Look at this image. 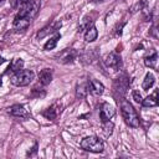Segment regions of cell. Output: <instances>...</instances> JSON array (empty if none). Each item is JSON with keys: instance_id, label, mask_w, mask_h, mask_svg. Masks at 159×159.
I'll return each instance as SVG.
<instances>
[{"instance_id": "cell-4", "label": "cell", "mask_w": 159, "mask_h": 159, "mask_svg": "<svg viewBox=\"0 0 159 159\" xmlns=\"http://www.w3.org/2000/svg\"><path fill=\"white\" fill-rule=\"evenodd\" d=\"M40 7H41V1L40 0H31L26 4H24L19 11H17V16H24V17H27L30 20H32L37 12L40 11Z\"/></svg>"}, {"instance_id": "cell-17", "label": "cell", "mask_w": 159, "mask_h": 159, "mask_svg": "<svg viewBox=\"0 0 159 159\" xmlns=\"http://www.w3.org/2000/svg\"><path fill=\"white\" fill-rule=\"evenodd\" d=\"M97 36H98V31H97V29H96L94 25L89 26V27L84 31V41H86V42H92V41H94V40L97 39Z\"/></svg>"}, {"instance_id": "cell-1", "label": "cell", "mask_w": 159, "mask_h": 159, "mask_svg": "<svg viewBox=\"0 0 159 159\" xmlns=\"http://www.w3.org/2000/svg\"><path fill=\"white\" fill-rule=\"evenodd\" d=\"M120 113H122L124 122L129 127H132V128L139 127V117H138L135 109L133 108V106L125 99H122V102H120Z\"/></svg>"}, {"instance_id": "cell-26", "label": "cell", "mask_w": 159, "mask_h": 159, "mask_svg": "<svg viewBox=\"0 0 159 159\" xmlns=\"http://www.w3.org/2000/svg\"><path fill=\"white\" fill-rule=\"evenodd\" d=\"M29 1H31V0H10V2H11V6L14 7V9H20L24 4H26V2H29Z\"/></svg>"}, {"instance_id": "cell-15", "label": "cell", "mask_w": 159, "mask_h": 159, "mask_svg": "<svg viewBox=\"0 0 159 159\" xmlns=\"http://www.w3.org/2000/svg\"><path fill=\"white\" fill-rule=\"evenodd\" d=\"M157 62H158V52L154 50L152 51V53L147 55L144 58V65L149 68H155L157 67Z\"/></svg>"}, {"instance_id": "cell-23", "label": "cell", "mask_w": 159, "mask_h": 159, "mask_svg": "<svg viewBox=\"0 0 159 159\" xmlns=\"http://www.w3.org/2000/svg\"><path fill=\"white\" fill-rule=\"evenodd\" d=\"M113 128H114L113 122H111V120L103 122V133H104V137H111L112 133H113Z\"/></svg>"}, {"instance_id": "cell-30", "label": "cell", "mask_w": 159, "mask_h": 159, "mask_svg": "<svg viewBox=\"0 0 159 159\" xmlns=\"http://www.w3.org/2000/svg\"><path fill=\"white\" fill-rule=\"evenodd\" d=\"M89 1H92V2H98V1H104V0H89Z\"/></svg>"}, {"instance_id": "cell-11", "label": "cell", "mask_w": 159, "mask_h": 159, "mask_svg": "<svg viewBox=\"0 0 159 159\" xmlns=\"http://www.w3.org/2000/svg\"><path fill=\"white\" fill-rule=\"evenodd\" d=\"M87 88H88V92L92 93L93 96H101L104 92V86L94 78H89L87 81Z\"/></svg>"}, {"instance_id": "cell-18", "label": "cell", "mask_w": 159, "mask_h": 159, "mask_svg": "<svg viewBox=\"0 0 159 159\" xmlns=\"http://www.w3.org/2000/svg\"><path fill=\"white\" fill-rule=\"evenodd\" d=\"M60 39H61V34L56 32L55 36H52V37L43 45V50H46V51H48V50H53V48L56 47V45H57V42H58Z\"/></svg>"}, {"instance_id": "cell-7", "label": "cell", "mask_w": 159, "mask_h": 159, "mask_svg": "<svg viewBox=\"0 0 159 159\" xmlns=\"http://www.w3.org/2000/svg\"><path fill=\"white\" fill-rule=\"evenodd\" d=\"M61 26H62V22H61V21H52L51 24H48V25H46L45 27H42V29L37 32L36 37L40 40V39H43V37H46V36H48V35H51V34H56V32L61 29Z\"/></svg>"}, {"instance_id": "cell-14", "label": "cell", "mask_w": 159, "mask_h": 159, "mask_svg": "<svg viewBox=\"0 0 159 159\" xmlns=\"http://www.w3.org/2000/svg\"><path fill=\"white\" fill-rule=\"evenodd\" d=\"M51 81H52V70L51 68L41 70L39 73V82L42 86H47V84H50Z\"/></svg>"}, {"instance_id": "cell-24", "label": "cell", "mask_w": 159, "mask_h": 159, "mask_svg": "<svg viewBox=\"0 0 159 159\" xmlns=\"http://www.w3.org/2000/svg\"><path fill=\"white\" fill-rule=\"evenodd\" d=\"M45 94H46V91L43 89V88H39L37 86L36 87H34L32 89H31V97H35V98H42V97H45Z\"/></svg>"}, {"instance_id": "cell-25", "label": "cell", "mask_w": 159, "mask_h": 159, "mask_svg": "<svg viewBox=\"0 0 159 159\" xmlns=\"http://www.w3.org/2000/svg\"><path fill=\"white\" fill-rule=\"evenodd\" d=\"M147 6V0H139L138 2H135L132 7H130V12H137V11H139V10H143L144 7Z\"/></svg>"}, {"instance_id": "cell-3", "label": "cell", "mask_w": 159, "mask_h": 159, "mask_svg": "<svg viewBox=\"0 0 159 159\" xmlns=\"http://www.w3.org/2000/svg\"><path fill=\"white\" fill-rule=\"evenodd\" d=\"M35 75L32 71L30 70H21V71H17V72H14L12 76L10 77V81L14 86H17V87H24V86H27L32 82Z\"/></svg>"}, {"instance_id": "cell-12", "label": "cell", "mask_w": 159, "mask_h": 159, "mask_svg": "<svg viewBox=\"0 0 159 159\" xmlns=\"http://www.w3.org/2000/svg\"><path fill=\"white\" fill-rule=\"evenodd\" d=\"M61 108H62V106L60 103H53L52 106H50L47 109H45L42 112V116L50 120H55L58 117V114L61 113V111H62Z\"/></svg>"}, {"instance_id": "cell-20", "label": "cell", "mask_w": 159, "mask_h": 159, "mask_svg": "<svg viewBox=\"0 0 159 159\" xmlns=\"http://www.w3.org/2000/svg\"><path fill=\"white\" fill-rule=\"evenodd\" d=\"M87 93H88L87 82H86V83H78V84L76 86V97H77V98L82 99V98H84V97L87 96Z\"/></svg>"}, {"instance_id": "cell-10", "label": "cell", "mask_w": 159, "mask_h": 159, "mask_svg": "<svg viewBox=\"0 0 159 159\" xmlns=\"http://www.w3.org/2000/svg\"><path fill=\"white\" fill-rule=\"evenodd\" d=\"M114 114H116V109L112 104H109V103H103L102 104L101 111H99V118H101L102 123L112 119Z\"/></svg>"}, {"instance_id": "cell-28", "label": "cell", "mask_w": 159, "mask_h": 159, "mask_svg": "<svg viewBox=\"0 0 159 159\" xmlns=\"http://www.w3.org/2000/svg\"><path fill=\"white\" fill-rule=\"evenodd\" d=\"M36 152H37V144H35V145H34V148H32V152H31V153L29 152V153H27V155H32V154H35Z\"/></svg>"}, {"instance_id": "cell-9", "label": "cell", "mask_w": 159, "mask_h": 159, "mask_svg": "<svg viewBox=\"0 0 159 159\" xmlns=\"http://www.w3.org/2000/svg\"><path fill=\"white\" fill-rule=\"evenodd\" d=\"M7 112L14 116V117H17V118H22V119H27L31 117V113L22 106V104H14L11 107L7 108Z\"/></svg>"}, {"instance_id": "cell-31", "label": "cell", "mask_w": 159, "mask_h": 159, "mask_svg": "<svg viewBox=\"0 0 159 159\" xmlns=\"http://www.w3.org/2000/svg\"><path fill=\"white\" fill-rule=\"evenodd\" d=\"M4 61H5V60H4V58H2V57H0V63H2V62H4Z\"/></svg>"}, {"instance_id": "cell-8", "label": "cell", "mask_w": 159, "mask_h": 159, "mask_svg": "<svg viewBox=\"0 0 159 159\" xmlns=\"http://www.w3.org/2000/svg\"><path fill=\"white\" fill-rule=\"evenodd\" d=\"M104 63H106L107 67L113 68L114 71H119V70L122 68V65H123L120 56H119L118 53H116V52L108 53V55L106 56V58H104Z\"/></svg>"}, {"instance_id": "cell-27", "label": "cell", "mask_w": 159, "mask_h": 159, "mask_svg": "<svg viewBox=\"0 0 159 159\" xmlns=\"http://www.w3.org/2000/svg\"><path fill=\"white\" fill-rule=\"evenodd\" d=\"M132 96H133V99L137 102V103H140L142 102V94H140V92L138 91V89H134L133 92H132Z\"/></svg>"}, {"instance_id": "cell-2", "label": "cell", "mask_w": 159, "mask_h": 159, "mask_svg": "<svg viewBox=\"0 0 159 159\" xmlns=\"http://www.w3.org/2000/svg\"><path fill=\"white\" fill-rule=\"evenodd\" d=\"M81 148L83 150L91 152V153H102L104 149V144L98 137L89 135L81 140Z\"/></svg>"}, {"instance_id": "cell-21", "label": "cell", "mask_w": 159, "mask_h": 159, "mask_svg": "<svg viewBox=\"0 0 159 159\" xmlns=\"http://www.w3.org/2000/svg\"><path fill=\"white\" fill-rule=\"evenodd\" d=\"M22 67H24V61H22V58H14L12 62H11V65H10V67H9V70H11V72L14 73V72L21 71Z\"/></svg>"}, {"instance_id": "cell-32", "label": "cell", "mask_w": 159, "mask_h": 159, "mask_svg": "<svg viewBox=\"0 0 159 159\" xmlns=\"http://www.w3.org/2000/svg\"><path fill=\"white\" fill-rule=\"evenodd\" d=\"M2 2H4V0H0V5H2Z\"/></svg>"}, {"instance_id": "cell-22", "label": "cell", "mask_w": 159, "mask_h": 159, "mask_svg": "<svg viewBox=\"0 0 159 159\" xmlns=\"http://www.w3.org/2000/svg\"><path fill=\"white\" fill-rule=\"evenodd\" d=\"M92 19L89 17V16H86V17H83V20H82V22L80 24V26H78V32H83V31H86L89 26H92Z\"/></svg>"}, {"instance_id": "cell-6", "label": "cell", "mask_w": 159, "mask_h": 159, "mask_svg": "<svg viewBox=\"0 0 159 159\" xmlns=\"http://www.w3.org/2000/svg\"><path fill=\"white\" fill-rule=\"evenodd\" d=\"M129 84H130L129 77H128L125 73H123V75H120L119 77H117V78L114 80L113 87H114L116 92H118L119 94H124V93L127 92V89L129 88Z\"/></svg>"}, {"instance_id": "cell-13", "label": "cell", "mask_w": 159, "mask_h": 159, "mask_svg": "<svg viewBox=\"0 0 159 159\" xmlns=\"http://www.w3.org/2000/svg\"><path fill=\"white\" fill-rule=\"evenodd\" d=\"M30 24H31V20L30 19H27V17H24V16H15V19H14V24H12V26H14V29L16 30V31H22V30H26L29 26H30Z\"/></svg>"}, {"instance_id": "cell-19", "label": "cell", "mask_w": 159, "mask_h": 159, "mask_svg": "<svg viewBox=\"0 0 159 159\" xmlns=\"http://www.w3.org/2000/svg\"><path fill=\"white\" fill-rule=\"evenodd\" d=\"M154 82H155V77H154V75H153V73H150V72H148V73L145 75L144 80H143L142 88L147 91V89H149V88H152V87H153Z\"/></svg>"}, {"instance_id": "cell-16", "label": "cell", "mask_w": 159, "mask_h": 159, "mask_svg": "<svg viewBox=\"0 0 159 159\" xmlns=\"http://www.w3.org/2000/svg\"><path fill=\"white\" fill-rule=\"evenodd\" d=\"M140 103H142L143 107H155L158 104V91H154L153 94H150L147 98L142 99Z\"/></svg>"}, {"instance_id": "cell-5", "label": "cell", "mask_w": 159, "mask_h": 159, "mask_svg": "<svg viewBox=\"0 0 159 159\" xmlns=\"http://www.w3.org/2000/svg\"><path fill=\"white\" fill-rule=\"evenodd\" d=\"M77 55L78 53L75 48H65V50H62L61 52H58L56 55V60L60 63L67 65V63H72L77 58Z\"/></svg>"}, {"instance_id": "cell-29", "label": "cell", "mask_w": 159, "mask_h": 159, "mask_svg": "<svg viewBox=\"0 0 159 159\" xmlns=\"http://www.w3.org/2000/svg\"><path fill=\"white\" fill-rule=\"evenodd\" d=\"M155 31H157V30H155V26H153V27H152V34H153V36L157 39V34H155Z\"/></svg>"}]
</instances>
